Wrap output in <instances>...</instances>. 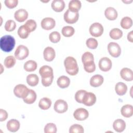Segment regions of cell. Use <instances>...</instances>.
<instances>
[{
	"label": "cell",
	"mask_w": 133,
	"mask_h": 133,
	"mask_svg": "<svg viewBox=\"0 0 133 133\" xmlns=\"http://www.w3.org/2000/svg\"><path fill=\"white\" fill-rule=\"evenodd\" d=\"M89 33L94 37H98L101 36L103 33V27L98 22L92 23L89 28Z\"/></svg>",
	"instance_id": "5"
},
{
	"label": "cell",
	"mask_w": 133,
	"mask_h": 133,
	"mask_svg": "<svg viewBox=\"0 0 133 133\" xmlns=\"http://www.w3.org/2000/svg\"><path fill=\"white\" fill-rule=\"evenodd\" d=\"M104 15L106 18L109 20H114L117 17V12L116 10L112 7L106 8L104 11Z\"/></svg>",
	"instance_id": "20"
},
{
	"label": "cell",
	"mask_w": 133,
	"mask_h": 133,
	"mask_svg": "<svg viewBox=\"0 0 133 133\" xmlns=\"http://www.w3.org/2000/svg\"><path fill=\"white\" fill-rule=\"evenodd\" d=\"M86 91L85 90H79L76 91V92L75 94V100L79 103H82V100L83 98L84 97V96L85 94L86 93Z\"/></svg>",
	"instance_id": "43"
},
{
	"label": "cell",
	"mask_w": 133,
	"mask_h": 133,
	"mask_svg": "<svg viewBox=\"0 0 133 133\" xmlns=\"http://www.w3.org/2000/svg\"><path fill=\"white\" fill-rule=\"evenodd\" d=\"M113 129L118 132L123 131L126 128V123L122 119H117L113 122Z\"/></svg>",
	"instance_id": "19"
},
{
	"label": "cell",
	"mask_w": 133,
	"mask_h": 133,
	"mask_svg": "<svg viewBox=\"0 0 133 133\" xmlns=\"http://www.w3.org/2000/svg\"><path fill=\"white\" fill-rule=\"evenodd\" d=\"M61 33L65 37H71L74 34L75 30L71 26H65L62 29Z\"/></svg>",
	"instance_id": "33"
},
{
	"label": "cell",
	"mask_w": 133,
	"mask_h": 133,
	"mask_svg": "<svg viewBox=\"0 0 133 133\" xmlns=\"http://www.w3.org/2000/svg\"><path fill=\"white\" fill-rule=\"evenodd\" d=\"M37 63L34 60H28L24 64V69L26 72L34 71L37 68Z\"/></svg>",
	"instance_id": "30"
},
{
	"label": "cell",
	"mask_w": 133,
	"mask_h": 133,
	"mask_svg": "<svg viewBox=\"0 0 133 133\" xmlns=\"http://www.w3.org/2000/svg\"><path fill=\"white\" fill-rule=\"evenodd\" d=\"M108 50L110 55L114 58L118 57L121 54L119 45L115 42H111L108 45Z\"/></svg>",
	"instance_id": "7"
},
{
	"label": "cell",
	"mask_w": 133,
	"mask_h": 133,
	"mask_svg": "<svg viewBox=\"0 0 133 133\" xmlns=\"http://www.w3.org/2000/svg\"><path fill=\"white\" fill-rule=\"evenodd\" d=\"M121 114L125 117L128 118L133 114V107L130 104H125L123 105L121 110Z\"/></svg>",
	"instance_id": "22"
},
{
	"label": "cell",
	"mask_w": 133,
	"mask_h": 133,
	"mask_svg": "<svg viewBox=\"0 0 133 133\" xmlns=\"http://www.w3.org/2000/svg\"><path fill=\"white\" fill-rule=\"evenodd\" d=\"M29 51L28 48L23 45H20L15 50V57L18 60H22L25 59L29 56Z\"/></svg>",
	"instance_id": "4"
},
{
	"label": "cell",
	"mask_w": 133,
	"mask_h": 133,
	"mask_svg": "<svg viewBox=\"0 0 133 133\" xmlns=\"http://www.w3.org/2000/svg\"><path fill=\"white\" fill-rule=\"evenodd\" d=\"M39 73L41 75L42 78L48 77L54 75L53 70L50 66L45 65L40 68L39 70Z\"/></svg>",
	"instance_id": "15"
},
{
	"label": "cell",
	"mask_w": 133,
	"mask_h": 133,
	"mask_svg": "<svg viewBox=\"0 0 133 133\" xmlns=\"http://www.w3.org/2000/svg\"><path fill=\"white\" fill-rule=\"evenodd\" d=\"M5 5L9 9H12L16 7L18 3V0H5L4 1Z\"/></svg>",
	"instance_id": "44"
},
{
	"label": "cell",
	"mask_w": 133,
	"mask_h": 133,
	"mask_svg": "<svg viewBox=\"0 0 133 133\" xmlns=\"http://www.w3.org/2000/svg\"><path fill=\"white\" fill-rule=\"evenodd\" d=\"M39 82V78L38 76L35 74H31L26 77V82L30 86H36Z\"/></svg>",
	"instance_id": "28"
},
{
	"label": "cell",
	"mask_w": 133,
	"mask_h": 133,
	"mask_svg": "<svg viewBox=\"0 0 133 133\" xmlns=\"http://www.w3.org/2000/svg\"><path fill=\"white\" fill-rule=\"evenodd\" d=\"M64 65L66 73L71 75H76L78 72V66L76 59L73 57L69 56L64 61Z\"/></svg>",
	"instance_id": "1"
},
{
	"label": "cell",
	"mask_w": 133,
	"mask_h": 133,
	"mask_svg": "<svg viewBox=\"0 0 133 133\" xmlns=\"http://www.w3.org/2000/svg\"><path fill=\"white\" fill-rule=\"evenodd\" d=\"M96 102V95L90 92H86L82 100V103L84 105L90 107L93 105Z\"/></svg>",
	"instance_id": "10"
},
{
	"label": "cell",
	"mask_w": 133,
	"mask_h": 133,
	"mask_svg": "<svg viewBox=\"0 0 133 133\" xmlns=\"http://www.w3.org/2000/svg\"><path fill=\"white\" fill-rule=\"evenodd\" d=\"M36 94L34 91V90L32 89H30L28 95L25 98H23V100L25 103L31 104L33 103L35 101L36 99Z\"/></svg>",
	"instance_id": "26"
},
{
	"label": "cell",
	"mask_w": 133,
	"mask_h": 133,
	"mask_svg": "<svg viewBox=\"0 0 133 133\" xmlns=\"http://www.w3.org/2000/svg\"><path fill=\"white\" fill-rule=\"evenodd\" d=\"M17 33L21 38L25 39L29 36L30 32L25 24H23L19 28Z\"/></svg>",
	"instance_id": "29"
},
{
	"label": "cell",
	"mask_w": 133,
	"mask_h": 133,
	"mask_svg": "<svg viewBox=\"0 0 133 133\" xmlns=\"http://www.w3.org/2000/svg\"><path fill=\"white\" fill-rule=\"evenodd\" d=\"M54 109L58 113H63L68 110V105L65 101L62 99H59L55 102Z\"/></svg>",
	"instance_id": "8"
},
{
	"label": "cell",
	"mask_w": 133,
	"mask_h": 133,
	"mask_svg": "<svg viewBox=\"0 0 133 133\" xmlns=\"http://www.w3.org/2000/svg\"><path fill=\"white\" fill-rule=\"evenodd\" d=\"M83 64L85 71L88 73L94 72L96 70V65L94 61H89Z\"/></svg>",
	"instance_id": "35"
},
{
	"label": "cell",
	"mask_w": 133,
	"mask_h": 133,
	"mask_svg": "<svg viewBox=\"0 0 133 133\" xmlns=\"http://www.w3.org/2000/svg\"><path fill=\"white\" fill-rule=\"evenodd\" d=\"M104 81L102 76L99 74H96L91 77L90 79V85L92 87H97L101 86Z\"/></svg>",
	"instance_id": "18"
},
{
	"label": "cell",
	"mask_w": 133,
	"mask_h": 133,
	"mask_svg": "<svg viewBox=\"0 0 133 133\" xmlns=\"http://www.w3.org/2000/svg\"><path fill=\"white\" fill-rule=\"evenodd\" d=\"M29 89L23 84L17 85L14 89L15 95L19 98H25L29 94Z\"/></svg>",
	"instance_id": "3"
},
{
	"label": "cell",
	"mask_w": 133,
	"mask_h": 133,
	"mask_svg": "<svg viewBox=\"0 0 133 133\" xmlns=\"http://www.w3.org/2000/svg\"><path fill=\"white\" fill-rule=\"evenodd\" d=\"M15 44V39L11 35H6L1 38L0 48L4 52H10L14 48Z\"/></svg>",
	"instance_id": "2"
},
{
	"label": "cell",
	"mask_w": 133,
	"mask_h": 133,
	"mask_svg": "<svg viewBox=\"0 0 133 133\" xmlns=\"http://www.w3.org/2000/svg\"><path fill=\"white\" fill-rule=\"evenodd\" d=\"M8 117V113L7 112L2 109H0V121L1 122H3L4 121H5Z\"/></svg>",
	"instance_id": "46"
},
{
	"label": "cell",
	"mask_w": 133,
	"mask_h": 133,
	"mask_svg": "<svg viewBox=\"0 0 133 133\" xmlns=\"http://www.w3.org/2000/svg\"><path fill=\"white\" fill-rule=\"evenodd\" d=\"M5 29L6 31H13L16 28V22L12 20H8L6 21L5 24Z\"/></svg>",
	"instance_id": "38"
},
{
	"label": "cell",
	"mask_w": 133,
	"mask_h": 133,
	"mask_svg": "<svg viewBox=\"0 0 133 133\" xmlns=\"http://www.w3.org/2000/svg\"><path fill=\"white\" fill-rule=\"evenodd\" d=\"M115 90L118 96H123L127 92V86L123 82H118L115 85Z\"/></svg>",
	"instance_id": "24"
},
{
	"label": "cell",
	"mask_w": 133,
	"mask_h": 133,
	"mask_svg": "<svg viewBox=\"0 0 133 133\" xmlns=\"http://www.w3.org/2000/svg\"><path fill=\"white\" fill-rule=\"evenodd\" d=\"M81 6V2L78 0H72L69 3V9L72 12H78Z\"/></svg>",
	"instance_id": "27"
},
{
	"label": "cell",
	"mask_w": 133,
	"mask_h": 133,
	"mask_svg": "<svg viewBox=\"0 0 133 133\" xmlns=\"http://www.w3.org/2000/svg\"><path fill=\"white\" fill-rule=\"evenodd\" d=\"M82 61L83 64L89 61H94V56L89 51L85 52L82 56Z\"/></svg>",
	"instance_id": "40"
},
{
	"label": "cell",
	"mask_w": 133,
	"mask_h": 133,
	"mask_svg": "<svg viewBox=\"0 0 133 133\" xmlns=\"http://www.w3.org/2000/svg\"><path fill=\"white\" fill-rule=\"evenodd\" d=\"M109 35L110 37L113 39H118L122 37L123 32L118 28H114L110 31Z\"/></svg>",
	"instance_id": "32"
},
{
	"label": "cell",
	"mask_w": 133,
	"mask_h": 133,
	"mask_svg": "<svg viewBox=\"0 0 133 133\" xmlns=\"http://www.w3.org/2000/svg\"><path fill=\"white\" fill-rule=\"evenodd\" d=\"M63 18L67 23L73 24L78 21L79 14L78 12H72L68 9L65 12Z\"/></svg>",
	"instance_id": "6"
},
{
	"label": "cell",
	"mask_w": 133,
	"mask_h": 133,
	"mask_svg": "<svg viewBox=\"0 0 133 133\" xmlns=\"http://www.w3.org/2000/svg\"><path fill=\"white\" fill-rule=\"evenodd\" d=\"M15 19L19 22H24L28 17V12L24 9H20L16 11L14 14Z\"/></svg>",
	"instance_id": "14"
},
{
	"label": "cell",
	"mask_w": 133,
	"mask_h": 133,
	"mask_svg": "<svg viewBox=\"0 0 133 133\" xmlns=\"http://www.w3.org/2000/svg\"><path fill=\"white\" fill-rule=\"evenodd\" d=\"M120 24L122 28L124 29H129L132 26V20L129 17H125L122 19Z\"/></svg>",
	"instance_id": "31"
},
{
	"label": "cell",
	"mask_w": 133,
	"mask_h": 133,
	"mask_svg": "<svg viewBox=\"0 0 133 133\" xmlns=\"http://www.w3.org/2000/svg\"><path fill=\"white\" fill-rule=\"evenodd\" d=\"M43 56L44 59L46 61H52L56 56L55 51L51 47H47L44 50Z\"/></svg>",
	"instance_id": "13"
},
{
	"label": "cell",
	"mask_w": 133,
	"mask_h": 133,
	"mask_svg": "<svg viewBox=\"0 0 133 133\" xmlns=\"http://www.w3.org/2000/svg\"><path fill=\"white\" fill-rule=\"evenodd\" d=\"M51 105V100L47 97H44L42 98L38 103V107L40 109L46 110L50 108Z\"/></svg>",
	"instance_id": "25"
},
{
	"label": "cell",
	"mask_w": 133,
	"mask_h": 133,
	"mask_svg": "<svg viewBox=\"0 0 133 133\" xmlns=\"http://www.w3.org/2000/svg\"><path fill=\"white\" fill-rule=\"evenodd\" d=\"M51 8L56 12L62 11L65 7V3L63 0H54L51 3Z\"/></svg>",
	"instance_id": "21"
},
{
	"label": "cell",
	"mask_w": 133,
	"mask_h": 133,
	"mask_svg": "<svg viewBox=\"0 0 133 133\" xmlns=\"http://www.w3.org/2000/svg\"><path fill=\"white\" fill-rule=\"evenodd\" d=\"M127 39L129 42L131 43L133 42V31H132L128 33L127 35Z\"/></svg>",
	"instance_id": "47"
},
{
	"label": "cell",
	"mask_w": 133,
	"mask_h": 133,
	"mask_svg": "<svg viewBox=\"0 0 133 133\" xmlns=\"http://www.w3.org/2000/svg\"><path fill=\"white\" fill-rule=\"evenodd\" d=\"M20 123L16 119H11L7 123V128L11 132H16L20 128Z\"/></svg>",
	"instance_id": "17"
},
{
	"label": "cell",
	"mask_w": 133,
	"mask_h": 133,
	"mask_svg": "<svg viewBox=\"0 0 133 133\" xmlns=\"http://www.w3.org/2000/svg\"><path fill=\"white\" fill-rule=\"evenodd\" d=\"M88 116L89 113L88 111L82 108L77 109L73 113V116L74 118L77 121H84L88 118Z\"/></svg>",
	"instance_id": "9"
},
{
	"label": "cell",
	"mask_w": 133,
	"mask_h": 133,
	"mask_svg": "<svg viewBox=\"0 0 133 133\" xmlns=\"http://www.w3.org/2000/svg\"><path fill=\"white\" fill-rule=\"evenodd\" d=\"M42 28L46 30H50L52 29L56 25V22L54 19L50 17H46L44 18L41 22Z\"/></svg>",
	"instance_id": "12"
},
{
	"label": "cell",
	"mask_w": 133,
	"mask_h": 133,
	"mask_svg": "<svg viewBox=\"0 0 133 133\" xmlns=\"http://www.w3.org/2000/svg\"><path fill=\"white\" fill-rule=\"evenodd\" d=\"M24 24L27 27V28L29 29V30L30 31V32L35 31V30L36 29V26H37L36 22H35V20H34L33 19L28 20V21H26V22Z\"/></svg>",
	"instance_id": "42"
},
{
	"label": "cell",
	"mask_w": 133,
	"mask_h": 133,
	"mask_svg": "<svg viewBox=\"0 0 133 133\" xmlns=\"http://www.w3.org/2000/svg\"><path fill=\"white\" fill-rule=\"evenodd\" d=\"M4 63L6 68H11L16 64V59L12 56H8L5 59Z\"/></svg>",
	"instance_id": "34"
},
{
	"label": "cell",
	"mask_w": 133,
	"mask_h": 133,
	"mask_svg": "<svg viewBox=\"0 0 133 133\" xmlns=\"http://www.w3.org/2000/svg\"><path fill=\"white\" fill-rule=\"evenodd\" d=\"M120 75L122 79L126 81H132L133 80L132 71L127 68H123L121 72Z\"/></svg>",
	"instance_id": "16"
},
{
	"label": "cell",
	"mask_w": 133,
	"mask_h": 133,
	"mask_svg": "<svg viewBox=\"0 0 133 133\" xmlns=\"http://www.w3.org/2000/svg\"><path fill=\"white\" fill-rule=\"evenodd\" d=\"M86 44L87 47L90 49H96L98 45L97 41L94 38H89L87 39L86 42Z\"/></svg>",
	"instance_id": "41"
},
{
	"label": "cell",
	"mask_w": 133,
	"mask_h": 133,
	"mask_svg": "<svg viewBox=\"0 0 133 133\" xmlns=\"http://www.w3.org/2000/svg\"><path fill=\"white\" fill-rule=\"evenodd\" d=\"M53 79H54V75L48 77L42 78V85L45 87L49 86L51 84V83L53 81Z\"/></svg>",
	"instance_id": "45"
},
{
	"label": "cell",
	"mask_w": 133,
	"mask_h": 133,
	"mask_svg": "<svg viewBox=\"0 0 133 133\" xmlns=\"http://www.w3.org/2000/svg\"><path fill=\"white\" fill-rule=\"evenodd\" d=\"M57 83L60 88H65L68 87L70 85V79L68 77L66 76H61L58 78Z\"/></svg>",
	"instance_id": "23"
},
{
	"label": "cell",
	"mask_w": 133,
	"mask_h": 133,
	"mask_svg": "<svg viewBox=\"0 0 133 133\" xmlns=\"http://www.w3.org/2000/svg\"><path fill=\"white\" fill-rule=\"evenodd\" d=\"M57 132V127L56 125L52 123L47 124L44 127L45 133H56Z\"/></svg>",
	"instance_id": "39"
},
{
	"label": "cell",
	"mask_w": 133,
	"mask_h": 133,
	"mask_svg": "<svg viewBox=\"0 0 133 133\" xmlns=\"http://www.w3.org/2000/svg\"><path fill=\"white\" fill-rule=\"evenodd\" d=\"M84 131L83 127L77 124L72 125L69 129L70 133H83Z\"/></svg>",
	"instance_id": "36"
},
{
	"label": "cell",
	"mask_w": 133,
	"mask_h": 133,
	"mask_svg": "<svg viewBox=\"0 0 133 133\" xmlns=\"http://www.w3.org/2000/svg\"><path fill=\"white\" fill-rule=\"evenodd\" d=\"M99 68L103 72L109 71L112 68V61L108 57H103L99 61Z\"/></svg>",
	"instance_id": "11"
},
{
	"label": "cell",
	"mask_w": 133,
	"mask_h": 133,
	"mask_svg": "<svg viewBox=\"0 0 133 133\" xmlns=\"http://www.w3.org/2000/svg\"><path fill=\"white\" fill-rule=\"evenodd\" d=\"M49 39L50 41L53 43H57L59 42L61 39V35L57 31H54L50 33L49 35Z\"/></svg>",
	"instance_id": "37"
}]
</instances>
